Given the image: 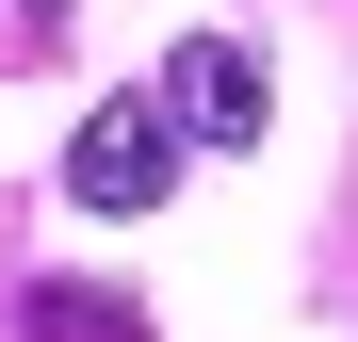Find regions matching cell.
<instances>
[{
	"label": "cell",
	"mask_w": 358,
	"mask_h": 342,
	"mask_svg": "<svg viewBox=\"0 0 358 342\" xmlns=\"http://www.w3.org/2000/svg\"><path fill=\"white\" fill-rule=\"evenodd\" d=\"M163 180H179L163 98H98V114H82V147H66V196H82V212H163Z\"/></svg>",
	"instance_id": "6da1fadb"
},
{
	"label": "cell",
	"mask_w": 358,
	"mask_h": 342,
	"mask_svg": "<svg viewBox=\"0 0 358 342\" xmlns=\"http://www.w3.org/2000/svg\"><path fill=\"white\" fill-rule=\"evenodd\" d=\"M163 131H179V147H261V49H245V33H196V49L163 66Z\"/></svg>",
	"instance_id": "7a4b0ae2"
},
{
	"label": "cell",
	"mask_w": 358,
	"mask_h": 342,
	"mask_svg": "<svg viewBox=\"0 0 358 342\" xmlns=\"http://www.w3.org/2000/svg\"><path fill=\"white\" fill-rule=\"evenodd\" d=\"M33 342H147L131 294H33Z\"/></svg>",
	"instance_id": "3957f363"
}]
</instances>
